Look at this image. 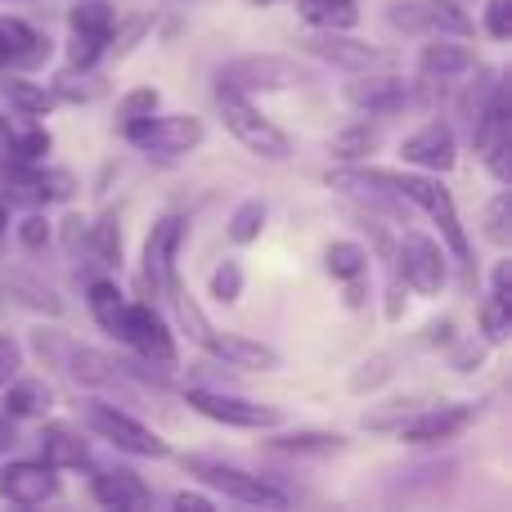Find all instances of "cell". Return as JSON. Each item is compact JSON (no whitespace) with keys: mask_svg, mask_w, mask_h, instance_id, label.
<instances>
[{"mask_svg":"<svg viewBox=\"0 0 512 512\" xmlns=\"http://www.w3.org/2000/svg\"><path fill=\"white\" fill-rule=\"evenodd\" d=\"M396 189L405 194L409 207H418V212H423L427 221L441 230L445 252H450L454 265L463 270V288H477V270H472L468 230H463L459 207H454V194L441 185V176H432V171H396Z\"/></svg>","mask_w":512,"mask_h":512,"instance_id":"obj_1","label":"cell"},{"mask_svg":"<svg viewBox=\"0 0 512 512\" xmlns=\"http://www.w3.org/2000/svg\"><path fill=\"white\" fill-rule=\"evenodd\" d=\"M216 113H221L225 131H230L248 153H256V158H265V162H288L292 158V135L283 131V126H274L270 117L252 104V95H243V90L216 81Z\"/></svg>","mask_w":512,"mask_h":512,"instance_id":"obj_2","label":"cell"},{"mask_svg":"<svg viewBox=\"0 0 512 512\" xmlns=\"http://www.w3.org/2000/svg\"><path fill=\"white\" fill-rule=\"evenodd\" d=\"M81 423H86L90 436L113 445L117 454H131V459H171V445L162 441L149 423L126 414L113 396H90L86 405H81Z\"/></svg>","mask_w":512,"mask_h":512,"instance_id":"obj_3","label":"cell"},{"mask_svg":"<svg viewBox=\"0 0 512 512\" xmlns=\"http://www.w3.org/2000/svg\"><path fill=\"white\" fill-rule=\"evenodd\" d=\"M324 185L333 194L351 198L360 203L364 212L382 216V221H396V225H409V212L414 207L405 203V194L396 189V171H382V167H369V162H342L324 176Z\"/></svg>","mask_w":512,"mask_h":512,"instance_id":"obj_4","label":"cell"},{"mask_svg":"<svg viewBox=\"0 0 512 512\" xmlns=\"http://www.w3.org/2000/svg\"><path fill=\"white\" fill-rule=\"evenodd\" d=\"M122 131V140L131 144V149H140L144 158H185V153H194L198 144L207 140V126L203 117L194 113H149L140 117V122H126L117 126Z\"/></svg>","mask_w":512,"mask_h":512,"instance_id":"obj_5","label":"cell"},{"mask_svg":"<svg viewBox=\"0 0 512 512\" xmlns=\"http://www.w3.org/2000/svg\"><path fill=\"white\" fill-rule=\"evenodd\" d=\"M180 468H185L194 481H203L207 490L234 499V504H248V508H283L288 504V490H279L265 477H252V472L234 468V463L207 459V454H180Z\"/></svg>","mask_w":512,"mask_h":512,"instance_id":"obj_6","label":"cell"},{"mask_svg":"<svg viewBox=\"0 0 512 512\" xmlns=\"http://www.w3.org/2000/svg\"><path fill=\"white\" fill-rule=\"evenodd\" d=\"M391 270L418 297H441V288L450 283V252L423 230H405L400 225L396 256H391Z\"/></svg>","mask_w":512,"mask_h":512,"instance_id":"obj_7","label":"cell"},{"mask_svg":"<svg viewBox=\"0 0 512 512\" xmlns=\"http://www.w3.org/2000/svg\"><path fill=\"white\" fill-rule=\"evenodd\" d=\"M221 86H234L243 95H279V90H301L315 81V72L306 63L288 59V54H243V59L225 63Z\"/></svg>","mask_w":512,"mask_h":512,"instance_id":"obj_8","label":"cell"},{"mask_svg":"<svg viewBox=\"0 0 512 512\" xmlns=\"http://www.w3.org/2000/svg\"><path fill=\"white\" fill-rule=\"evenodd\" d=\"M185 405L221 427H239V432H274V427H283L279 405H261V400H248L225 387H185Z\"/></svg>","mask_w":512,"mask_h":512,"instance_id":"obj_9","label":"cell"},{"mask_svg":"<svg viewBox=\"0 0 512 512\" xmlns=\"http://www.w3.org/2000/svg\"><path fill=\"white\" fill-rule=\"evenodd\" d=\"M117 342L131 346V355H140L144 364H158V369L176 373L180 369V351H176V333H171L167 315L149 301H126V319Z\"/></svg>","mask_w":512,"mask_h":512,"instance_id":"obj_10","label":"cell"},{"mask_svg":"<svg viewBox=\"0 0 512 512\" xmlns=\"http://www.w3.org/2000/svg\"><path fill=\"white\" fill-rule=\"evenodd\" d=\"M387 23L405 36H459V41H468L477 32L472 14L459 0H391Z\"/></svg>","mask_w":512,"mask_h":512,"instance_id":"obj_11","label":"cell"},{"mask_svg":"<svg viewBox=\"0 0 512 512\" xmlns=\"http://www.w3.org/2000/svg\"><path fill=\"white\" fill-rule=\"evenodd\" d=\"M477 418H481L477 400H454V405L427 400L418 414H409L405 423L396 427V436L405 445H414V450H427V445H445V441H454V436H463Z\"/></svg>","mask_w":512,"mask_h":512,"instance_id":"obj_12","label":"cell"},{"mask_svg":"<svg viewBox=\"0 0 512 512\" xmlns=\"http://www.w3.org/2000/svg\"><path fill=\"white\" fill-rule=\"evenodd\" d=\"M180 248H185V216L180 212H167L153 221L149 239H144V288H153V297L171 288L180 279Z\"/></svg>","mask_w":512,"mask_h":512,"instance_id":"obj_13","label":"cell"},{"mask_svg":"<svg viewBox=\"0 0 512 512\" xmlns=\"http://www.w3.org/2000/svg\"><path fill=\"white\" fill-rule=\"evenodd\" d=\"M63 373H68V378L77 382V387L95 391V396H122L126 405H131V400L140 396V387H135V382L126 378V369L117 364V355L95 351V346L72 342L68 360H63Z\"/></svg>","mask_w":512,"mask_h":512,"instance_id":"obj_14","label":"cell"},{"mask_svg":"<svg viewBox=\"0 0 512 512\" xmlns=\"http://www.w3.org/2000/svg\"><path fill=\"white\" fill-rule=\"evenodd\" d=\"M427 81H400V77H378V72H355V81L346 86V104L360 108L369 117H396L405 108L423 104Z\"/></svg>","mask_w":512,"mask_h":512,"instance_id":"obj_15","label":"cell"},{"mask_svg":"<svg viewBox=\"0 0 512 512\" xmlns=\"http://www.w3.org/2000/svg\"><path fill=\"white\" fill-rule=\"evenodd\" d=\"M59 472L45 459H9L0 468V499L14 508H41L59 499Z\"/></svg>","mask_w":512,"mask_h":512,"instance_id":"obj_16","label":"cell"},{"mask_svg":"<svg viewBox=\"0 0 512 512\" xmlns=\"http://www.w3.org/2000/svg\"><path fill=\"white\" fill-rule=\"evenodd\" d=\"M400 153H405V162L414 171H432V176H445V171H454V162H459V135H454L450 122H423L414 135H405V144H400Z\"/></svg>","mask_w":512,"mask_h":512,"instance_id":"obj_17","label":"cell"},{"mask_svg":"<svg viewBox=\"0 0 512 512\" xmlns=\"http://www.w3.org/2000/svg\"><path fill=\"white\" fill-rule=\"evenodd\" d=\"M301 50H306L310 59H324L342 72H373V68H387L391 63L387 50H378V45H369V41H355V36H346V32H315L301 41Z\"/></svg>","mask_w":512,"mask_h":512,"instance_id":"obj_18","label":"cell"},{"mask_svg":"<svg viewBox=\"0 0 512 512\" xmlns=\"http://www.w3.org/2000/svg\"><path fill=\"white\" fill-rule=\"evenodd\" d=\"M54 54V41L32 27L27 18H14V14H0V59H5L9 72H36L45 68Z\"/></svg>","mask_w":512,"mask_h":512,"instance_id":"obj_19","label":"cell"},{"mask_svg":"<svg viewBox=\"0 0 512 512\" xmlns=\"http://www.w3.org/2000/svg\"><path fill=\"white\" fill-rule=\"evenodd\" d=\"M203 351L212 355V360H221L225 369H239V373H274L283 364V355L274 351L270 342H256L248 333H221V328L207 333Z\"/></svg>","mask_w":512,"mask_h":512,"instance_id":"obj_20","label":"cell"},{"mask_svg":"<svg viewBox=\"0 0 512 512\" xmlns=\"http://www.w3.org/2000/svg\"><path fill=\"white\" fill-rule=\"evenodd\" d=\"M90 499L108 512H144L153 508V490L144 486V477L135 468H90Z\"/></svg>","mask_w":512,"mask_h":512,"instance_id":"obj_21","label":"cell"},{"mask_svg":"<svg viewBox=\"0 0 512 512\" xmlns=\"http://www.w3.org/2000/svg\"><path fill=\"white\" fill-rule=\"evenodd\" d=\"M36 445H41V459L50 463L54 472H90L95 468V450H90L86 432L72 423H45L41 436H36Z\"/></svg>","mask_w":512,"mask_h":512,"instance_id":"obj_22","label":"cell"},{"mask_svg":"<svg viewBox=\"0 0 512 512\" xmlns=\"http://www.w3.org/2000/svg\"><path fill=\"white\" fill-rule=\"evenodd\" d=\"M427 41L432 45L418 50V77L423 81H454L477 68V54H472L459 36H427Z\"/></svg>","mask_w":512,"mask_h":512,"instance_id":"obj_23","label":"cell"},{"mask_svg":"<svg viewBox=\"0 0 512 512\" xmlns=\"http://www.w3.org/2000/svg\"><path fill=\"white\" fill-rule=\"evenodd\" d=\"M270 450L279 454H292V459H337V454L351 450L342 432H319V427H301V432H283V436H270Z\"/></svg>","mask_w":512,"mask_h":512,"instance_id":"obj_24","label":"cell"},{"mask_svg":"<svg viewBox=\"0 0 512 512\" xmlns=\"http://www.w3.org/2000/svg\"><path fill=\"white\" fill-rule=\"evenodd\" d=\"M0 405H5V414L14 418H45V409L54 405V391L45 378H14L9 373V382L0 387Z\"/></svg>","mask_w":512,"mask_h":512,"instance_id":"obj_25","label":"cell"},{"mask_svg":"<svg viewBox=\"0 0 512 512\" xmlns=\"http://www.w3.org/2000/svg\"><path fill=\"white\" fill-rule=\"evenodd\" d=\"M54 149V135L41 117H9V162H45Z\"/></svg>","mask_w":512,"mask_h":512,"instance_id":"obj_26","label":"cell"},{"mask_svg":"<svg viewBox=\"0 0 512 512\" xmlns=\"http://www.w3.org/2000/svg\"><path fill=\"white\" fill-rule=\"evenodd\" d=\"M5 292L18 301V306H27V310H36V315H45V319H59L63 310V297L50 288L45 279H36V274H23V270H9L5 274Z\"/></svg>","mask_w":512,"mask_h":512,"instance_id":"obj_27","label":"cell"},{"mask_svg":"<svg viewBox=\"0 0 512 512\" xmlns=\"http://www.w3.org/2000/svg\"><path fill=\"white\" fill-rule=\"evenodd\" d=\"M126 292L117 288L113 279H104V274H99V279H90L86 283V306H90V315H95V324L104 328L108 337H117L122 333V319H126Z\"/></svg>","mask_w":512,"mask_h":512,"instance_id":"obj_28","label":"cell"},{"mask_svg":"<svg viewBox=\"0 0 512 512\" xmlns=\"http://www.w3.org/2000/svg\"><path fill=\"white\" fill-rule=\"evenodd\" d=\"M0 95H5V104L14 108L18 117H50L54 108H59V99L50 95V86H41V81H27L23 72H14V77L0 81Z\"/></svg>","mask_w":512,"mask_h":512,"instance_id":"obj_29","label":"cell"},{"mask_svg":"<svg viewBox=\"0 0 512 512\" xmlns=\"http://www.w3.org/2000/svg\"><path fill=\"white\" fill-rule=\"evenodd\" d=\"M297 14L315 32H351L360 23V5L355 0H297Z\"/></svg>","mask_w":512,"mask_h":512,"instance_id":"obj_30","label":"cell"},{"mask_svg":"<svg viewBox=\"0 0 512 512\" xmlns=\"http://www.w3.org/2000/svg\"><path fill=\"white\" fill-rule=\"evenodd\" d=\"M86 256L104 270L122 265V221H117V212H104L99 221L86 225Z\"/></svg>","mask_w":512,"mask_h":512,"instance_id":"obj_31","label":"cell"},{"mask_svg":"<svg viewBox=\"0 0 512 512\" xmlns=\"http://www.w3.org/2000/svg\"><path fill=\"white\" fill-rule=\"evenodd\" d=\"M378 144H382L378 122H355L328 140V153H333L337 162H369L373 153H378Z\"/></svg>","mask_w":512,"mask_h":512,"instance_id":"obj_32","label":"cell"},{"mask_svg":"<svg viewBox=\"0 0 512 512\" xmlns=\"http://www.w3.org/2000/svg\"><path fill=\"white\" fill-rule=\"evenodd\" d=\"M68 27L81 36H99V41H113L117 32V9L104 0H72L68 9Z\"/></svg>","mask_w":512,"mask_h":512,"instance_id":"obj_33","label":"cell"},{"mask_svg":"<svg viewBox=\"0 0 512 512\" xmlns=\"http://www.w3.org/2000/svg\"><path fill=\"white\" fill-rule=\"evenodd\" d=\"M32 194H36V207L72 203V198H77V176H72L68 167H45V162H32Z\"/></svg>","mask_w":512,"mask_h":512,"instance_id":"obj_34","label":"cell"},{"mask_svg":"<svg viewBox=\"0 0 512 512\" xmlns=\"http://www.w3.org/2000/svg\"><path fill=\"white\" fill-rule=\"evenodd\" d=\"M50 95L59 104H95L104 95V81L95 77V68H63L59 77L50 81Z\"/></svg>","mask_w":512,"mask_h":512,"instance_id":"obj_35","label":"cell"},{"mask_svg":"<svg viewBox=\"0 0 512 512\" xmlns=\"http://www.w3.org/2000/svg\"><path fill=\"white\" fill-rule=\"evenodd\" d=\"M427 405V396H396V400H382V405H369L360 414V427L364 432H391L396 436V427L405 423L409 414H418V409Z\"/></svg>","mask_w":512,"mask_h":512,"instance_id":"obj_36","label":"cell"},{"mask_svg":"<svg viewBox=\"0 0 512 512\" xmlns=\"http://www.w3.org/2000/svg\"><path fill=\"white\" fill-rule=\"evenodd\" d=\"M324 270L333 274L337 283L346 279H360V274H369V248L355 239H337L324 248Z\"/></svg>","mask_w":512,"mask_h":512,"instance_id":"obj_37","label":"cell"},{"mask_svg":"<svg viewBox=\"0 0 512 512\" xmlns=\"http://www.w3.org/2000/svg\"><path fill=\"white\" fill-rule=\"evenodd\" d=\"M477 324H481V337H486L490 346L508 342V333H512V297L486 292V301L477 306Z\"/></svg>","mask_w":512,"mask_h":512,"instance_id":"obj_38","label":"cell"},{"mask_svg":"<svg viewBox=\"0 0 512 512\" xmlns=\"http://www.w3.org/2000/svg\"><path fill=\"white\" fill-rule=\"evenodd\" d=\"M265 203L261 198H248V203H239L234 207V216H230V225H225V234H230V243L234 248H248V243L261 239V230H265Z\"/></svg>","mask_w":512,"mask_h":512,"instance_id":"obj_39","label":"cell"},{"mask_svg":"<svg viewBox=\"0 0 512 512\" xmlns=\"http://www.w3.org/2000/svg\"><path fill=\"white\" fill-rule=\"evenodd\" d=\"M481 234H486L495 248H508L512 243V194L508 189H499L486 203V212H481Z\"/></svg>","mask_w":512,"mask_h":512,"instance_id":"obj_40","label":"cell"},{"mask_svg":"<svg viewBox=\"0 0 512 512\" xmlns=\"http://www.w3.org/2000/svg\"><path fill=\"white\" fill-rule=\"evenodd\" d=\"M27 346H32V355L45 364V369H63V360H68L72 351V337L59 333V328H32V337H27Z\"/></svg>","mask_w":512,"mask_h":512,"instance_id":"obj_41","label":"cell"},{"mask_svg":"<svg viewBox=\"0 0 512 512\" xmlns=\"http://www.w3.org/2000/svg\"><path fill=\"white\" fill-rule=\"evenodd\" d=\"M391 378H396V355L378 351V355H369V360L351 373V391H355V396H364V391H378L382 382H391Z\"/></svg>","mask_w":512,"mask_h":512,"instance_id":"obj_42","label":"cell"},{"mask_svg":"<svg viewBox=\"0 0 512 512\" xmlns=\"http://www.w3.org/2000/svg\"><path fill=\"white\" fill-rule=\"evenodd\" d=\"M158 108H162V90L158 86H135V90H126V95L117 99V126L140 122V117L158 113Z\"/></svg>","mask_w":512,"mask_h":512,"instance_id":"obj_43","label":"cell"},{"mask_svg":"<svg viewBox=\"0 0 512 512\" xmlns=\"http://www.w3.org/2000/svg\"><path fill=\"white\" fill-rule=\"evenodd\" d=\"M207 292H212L221 306H234V301L243 297V265L234 261V256H225V261L212 270V279H207Z\"/></svg>","mask_w":512,"mask_h":512,"instance_id":"obj_44","label":"cell"},{"mask_svg":"<svg viewBox=\"0 0 512 512\" xmlns=\"http://www.w3.org/2000/svg\"><path fill=\"white\" fill-rule=\"evenodd\" d=\"M445 351H450V369L454 373H472V369H481V364H486L490 342H486V337H454Z\"/></svg>","mask_w":512,"mask_h":512,"instance_id":"obj_45","label":"cell"},{"mask_svg":"<svg viewBox=\"0 0 512 512\" xmlns=\"http://www.w3.org/2000/svg\"><path fill=\"white\" fill-rule=\"evenodd\" d=\"M50 239H54V225L41 216V207H32V212L18 221V243H23L27 252H41V248H50Z\"/></svg>","mask_w":512,"mask_h":512,"instance_id":"obj_46","label":"cell"},{"mask_svg":"<svg viewBox=\"0 0 512 512\" xmlns=\"http://www.w3.org/2000/svg\"><path fill=\"white\" fill-rule=\"evenodd\" d=\"M104 50H108V41L72 32V41H68V68H95V63L104 59Z\"/></svg>","mask_w":512,"mask_h":512,"instance_id":"obj_47","label":"cell"},{"mask_svg":"<svg viewBox=\"0 0 512 512\" xmlns=\"http://www.w3.org/2000/svg\"><path fill=\"white\" fill-rule=\"evenodd\" d=\"M486 36L490 41H508L512 36V0H486Z\"/></svg>","mask_w":512,"mask_h":512,"instance_id":"obj_48","label":"cell"},{"mask_svg":"<svg viewBox=\"0 0 512 512\" xmlns=\"http://www.w3.org/2000/svg\"><path fill=\"white\" fill-rule=\"evenodd\" d=\"M481 162H486V171L499 180V185H508V180H512V140L486 149V153H481Z\"/></svg>","mask_w":512,"mask_h":512,"instance_id":"obj_49","label":"cell"},{"mask_svg":"<svg viewBox=\"0 0 512 512\" xmlns=\"http://www.w3.org/2000/svg\"><path fill=\"white\" fill-rule=\"evenodd\" d=\"M86 225H90V221H86V216H77V212L63 221V248H68L72 256L86 252Z\"/></svg>","mask_w":512,"mask_h":512,"instance_id":"obj_50","label":"cell"},{"mask_svg":"<svg viewBox=\"0 0 512 512\" xmlns=\"http://www.w3.org/2000/svg\"><path fill=\"white\" fill-rule=\"evenodd\" d=\"M171 508H176V512H212L216 499L212 495H198V490H180V495H171Z\"/></svg>","mask_w":512,"mask_h":512,"instance_id":"obj_51","label":"cell"},{"mask_svg":"<svg viewBox=\"0 0 512 512\" xmlns=\"http://www.w3.org/2000/svg\"><path fill=\"white\" fill-rule=\"evenodd\" d=\"M454 319H436V324H427V346H450L454 342Z\"/></svg>","mask_w":512,"mask_h":512,"instance_id":"obj_52","label":"cell"},{"mask_svg":"<svg viewBox=\"0 0 512 512\" xmlns=\"http://www.w3.org/2000/svg\"><path fill=\"white\" fill-rule=\"evenodd\" d=\"M490 292H499V297H512V265L499 261L495 270H490Z\"/></svg>","mask_w":512,"mask_h":512,"instance_id":"obj_53","label":"cell"},{"mask_svg":"<svg viewBox=\"0 0 512 512\" xmlns=\"http://www.w3.org/2000/svg\"><path fill=\"white\" fill-rule=\"evenodd\" d=\"M405 306H409V301H405V283L396 279V283H391V292H387V319H391V324L405 315Z\"/></svg>","mask_w":512,"mask_h":512,"instance_id":"obj_54","label":"cell"},{"mask_svg":"<svg viewBox=\"0 0 512 512\" xmlns=\"http://www.w3.org/2000/svg\"><path fill=\"white\" fill-rule=\"evenodd\" d=\"M364 292H369V274H360V279H346V306L360 310L364 306Z\"/></svg>","mask_w":512,"mask_h":512,"instance_id":"obj_55","label":"cell"},{"mask_svg":"<svg viewBox=\"0 0 512 512\" xmlns=\"http://www.w3.org/2000/svg\"><path fill=\"white\" fill-rule=\"evenodd\" d=\"M0 364H5L9 373H14L18 364H23V351H18V342H9L5 333H0Z\"/></svg>","mask_w":512,"mask_h":512,"instance_id":"obj_56","label":"cell"},{"mask_svg":"<svg viewBox=\"0 0 512 512\" xmlns=\"http://www.w3.org/2000/svg\"><path fill=\"white\" fill-rule=\"evenodd\" d=\"M18 445V432H14V418L0 414V454H9Z\"/></svg>","mask_w":512,"mask_h":512,"instance_id":"obj_57","label":"cell"},{"mask_svg":"<svg viewBox=\"0 0 512 512\" xmlns=\"http://www.w3.org/2000/svg\"><path fill=\"white\" fill-rule=\"evenodd\" d=\"M5 225H9V207H5V198H0V239H5Z\"/></svg>","mask_w":512,"mask_h":512,"instance_id":"obj_58","label":"cell"},{"mask_svg":"<svg viewBox=\"0 0 512 512\" xmlns=\"http://www.w3.org/2000/svg\"><path fill=\"white\" fill-rule=\"evenodd\" d=\"M5 382H9V369H5V364H0V387H5Z\"/></svg>","mask_w":512,"mask_h":512,"instance_id":"obj_59","label":"cell"},{"mask_svg":"<svg viewBox=\"0 0 512 512\" xmlns=\"http://www.w3.org/2000/svg\"><path fill=\"white\" fill-rule=\"evenodd\" d=\"M0 72H5V59H0Z\"/></svg>","mask_w":512,"mask_h":512,"instance_id":"obj_60","label":"cell"},{"mask_svg":"<svg viewBox=\"0 0 512 512\" xmlns=\"http://www.w3.org/2000/svg\"><path fill=\"white\" fill-rule=\"evenodd\" d=\"M261 5H270V0H261Z\"/></svg>","mask_w":512,"mask_h":512,"instance_id":"obj_61","label":"cell"}]
</instances>
